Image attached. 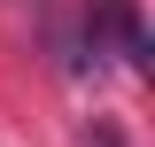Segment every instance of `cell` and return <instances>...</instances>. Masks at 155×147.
<instances>
[{
    "label": "cell",
    "instance_id": "obj_1",
    "mask_svg": "<svg viewBox=\"0 0 155 147\" xmlns=\"http://www.w3.org/2000/svg\"><path fill=\"white\" fill-rule=\"evenodd\" d=\"M85 147H132V139H124L116 124H85Z\"/></svg>",
    "mask_w": 155,
    "mask_h": 147
}]
</instances>
